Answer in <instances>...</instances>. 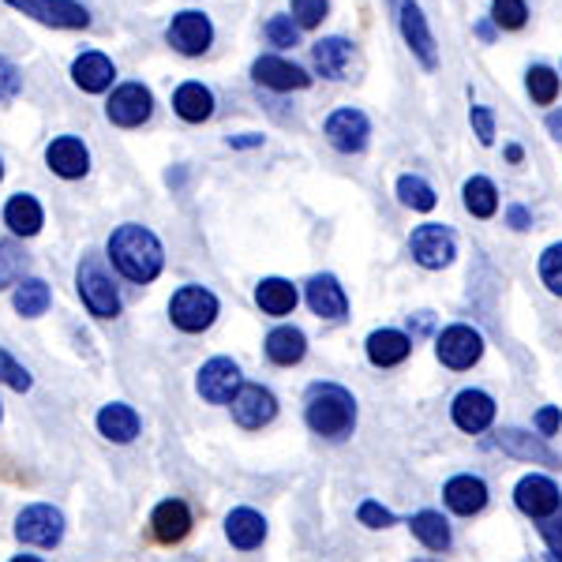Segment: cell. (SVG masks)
Returning <instances> with one entry per match:
<instances>
[{
  "label": "cell",
  "mask_w": 562,
  "mask_h": 562,
  "mask_svg": "<svg viewBox=\"0 0 562 562\" xmlns=\"http://www.w3.org/2000/svg\"><path fill=\"white\" fill-rule=\"evenodd\" d=\"M109 259H113V267L121 270L124 278L135 281V285H147L161 274V240L154 237L150 229H143V225H121V229L109 237Z\"/></svg>",
  "instance_id": "cell-1"
},
{
  "label": "cell",
  "mask_w": 562,
  "mask_h": 562,
  "mask_svg": "<svg viewBox=\"0 0 562 562\" xmlns=\"http://www.w3.org/2000/svg\"><path fill=\"white\" fill-rule=\"evenodd\" d=\"M307 428L323 439H346L357 424V402L346 386L338 383H315L307 390Z\"/></svg>",
  "instance_id": "cell-2"
},
{
  "label": "cell",
  "mask_w": 562,
  "mask_h": 562,
  "mask_svg": "<svg viewBox=\"0 0 562 562\" xmlns=\"http://www.w3.org/2000/svg\"><path fill=\"white\" fill-rule=\"evenodd\" d=\"M76 285H79V296H83L90 315L113 319V315L121 312V296H116L113 281H109L98 256H83V262H79V270H76Z\"/></svg>",
  "instance_id": "cell-3"
},
{
  "label": "cell",
  "mask_w": 562,
  "mask_h": 562,
  "mask_svg": "<svg viewBox=\"0 0 562 562\" xmlns=\"http://www.w3.org/2000/svg\"><path fill=\"white\" fill-rule=\"evenodd\" d=\"M169 315L184 334H203L217 319V296L203 285H184L169 304Z\"/></svg>",
  "instance_id": "cell-4"
},
{
  "label": "cell",
  "mask_w": 562,
  "mask_h": 562,
  "mask_svg": "<svg viewBox=\"0 0 562 562\" xmlns=\"http://www.w3.org/2000/svg\"><path fill=\"white\" fill-rule=\"evenodd\" d=\"M15 12L31 15L45 26H57V31H83L90 26V12L79 0H4Z\"/></svg>",
  "instance_id": "cell-5"
},
{
  "label": "cell",
  "mask_w": 562,
  "mask_h": 562,
  "mask_svg": "<svg viewBox=\"0 0 562 562\" xmlns=\"http://www.w3.org/2000/svg\"><path fill=\"white\" fill-rule=\"evenodd\" d=\"M15 537L23 543H34V548H57L60 537H65V514L57 506H26V510L15 518Z\"/></svg>",
  "instance_id": "cell-6"
},
{
  "label": "cell",
  "mask_w": 562,
  "mask_h": 562,
  "mask_svg": "<svg viewBox=\"0 0 562 562\" xmlns=\"http://www.w3.org/2000/svg\"><path fill=\"white\" fill-rule=\"evenodd\" d=\"M409 251H413V259L420 262V267H428V270H442V267H450L458 256V240H454V233L447 229V225H420V229L409 237Z\"/></svg>",
  "instance_id": "cell-7"
},
{
  "label": "cell",
  "mask_w": 562,
  "mask_h": 562,
  "mask_svg": "<svg viewBox=\"0 0 562 562\" xmlns=\"http://www.w3.org/2000/svg\"><path fill=\"white\" fill-rule=\"evenodd\" d=\"M105 113H109V121L121 124V128H139V124L150 121L154 98L143 83H124V87H116L113 98L105 102Z\"/></svg>",
  "instance_id": "cell-8"
},
{
  "label": "cell",
  "mask_w": 562,
  "mask_h": 562,
  "mask_svg": "<svg viewBox=\"0 0 562 562\" xmlns=\"http://www.w3.org/2000/svg\"><path fill=\"white\" fill-rule=\"evenodd\" d=\"M166 38L177 53H184V57H199V53L211 49L214 26L203 12H180V15H173V23H169Z\"/></svg>",
  "instance_id": "cell-9"
},
{
  "label": "cell",
  "mask_w": 562,
  "mask_h": 562,
  "mask_svg": "<svg viewBox=\"0 0 562 562\" xmlns=\"http://www.w3.org/2000/svg\"><path fill=\"white\" fill-rule=\"evenodd\" d=\"M240 368L225 357L206 360L203 371H199V394L206 397L211 405H229L233 397L240 394Z\"/></svg>",
  "instance_id": "cell-10"
},
{
  "label": "cell",
  "mask_w": 562,
  "mask_h": 562,
  "mask_svg": "<svg viewBox=\"0 0 562 562\" xmlns=\"http://www.w3.org/2000/svg\"><path fill=\"white\" fill-rule=\"evenodd\" d=\"M278 416V402L267 386H256V383H244L240 394L233 397V420L248 431H259L267 428L270 420Z\"/></svg>",
  "instance_id": "cell-11"
},
{
  "label": "cell",
  "mask_w": 562,
  "mask_h": 562,
  "mask_svg": "<svg viewBox=\"0 0 562 562\" xmlns=\"http://www.w3.org/2000/svg\"><path fill=\"white\" fill-rule=\"evenodd\" d=\"M368 135H371V121L360 109H338V113L326 116V139L341 154H360L368 147Z\"/></svg>",
  "instance_id": "cell-12"
},
{
  "label": "cell",
  "mask_w": 562,
  "mask_h": 562,
  "mask_svg": "<svg viewBox=\"0 0 562 562\" xmlns=\"http://www.w3.org/2000/svg\"><path fill=\"white\" fill-rule=\"evenodd\" d=\"M480 357H484V341H480V334L473 326H447V330L439 334V360L447 368L465 371V368H473Z\"/></svg>",
  "instance_id": "cell-13"
},
{
  "label": "cell",
  "mask_w": 562,
  "mask_h": 562,
  "mask_svg": "<svg viewBox=\"0 0 562 562\" xmlns=\"http://www.w3.org/2000/svg\"><path fill=\"white\" fill-rule=\"evenodd\" d=\"M514 503H518L521 514L540 518V521L562 510V495H559L555 480H548V476H525L518 484V492H514Z\"/></svg>",
  "instance_id": "cell-14"
},
{
  "label": "cell",
  "mask_w": 562,
  "mask_h": 562,
  "mask_svg": "<svg viewBox=\"0 0 562 562\" xmlns=\"http://www.w3.org/2000/svg\"><path fill=\"white\" fill-rule=\"evenodd\" d=\"M397 12H402L397 20H402V34H405V42H409V49L416 53V60L431 71L435 65H439V49H435V38L428 31V20H424L420 4H416V0H402Z\"/></svg>",
  "instance_id": "cell-15"
},
{
  "label": "cell",
  "mask_w": 562,
  "mask_h": 562,
  "mask_svg": "<svg viewBox=\"0 0 562 562\" xmlns=\"http://www.w3.org/2000/svg\"><path fill=\"white\" fill-rule=\"evenodd\" d=\"M45 161H49L53 173L65 177V180L87 177V169H90V154L76 135H60V139H53L49 147H45Z\"/></svg>",
  "instance_id": "cell-16"
},
{
  "label": "cell",
  "mask_w": 562,
  "mask_h": 562,
  "mask_svg": "<svg viewBox=\"0 0 562 562\" xmlns=\"http://www.w3.org/2000/svg\"><path fill=\"white\" fill-rule=\"evenodd\" d=\"M307 304H312V312L319 319H346L349 312V296L334 274H315L307 281Z\"/></svg>",
  "instance_id": "cell-17"
},
{
  "label": "cell",
  "mask_w": 562,
  "mask_h": 562,
  "mask_svg": "<svg viewBox=\"0 0 562 562\" xmlns=\"http://www.w3.org/2000/svg\"><path fill=\"white\" fill-rule=\"evenodd\" d=\"M251 79L270 90H304L312 83V76H307L304 68L289 65V60H281V57H259L256 65H251Z\"/></svg>",
  "instance_id": "cell-18"
},
{
  "label": "cell",
  "mask_w": 562,
  "mask_h": 562,
  "mask_svg": "<svg viewBox=\"0 0 562 562\" xmlns=\"http://www.w3.org/2000/svg\"><path fill=\"white\" fill-rule=\"evenodd\" d=\"M492 420H495V402L484 390H461L454 397V424L461 431L476 435V431L492 428Z\"/></svg>",
  "instance_id": "cell-19"
},
{
  "label": "cell",
  "mask_w": 562,
  "mask_h": 562,
  "mask_svg": "<svg viewBox=\"0 0 562 562\" xmlns=\"http://www.w3.org/2000/svg\"><path fill=\"white\" fill-rule=\"evenodd\" d=\"M150 529L161 543H180L192 532V510L180 498H166L158 510L150 514Z\"/></svg>",
  "instance_id": "cell-20"
},
{
  "label": "cell",
  "mask_w": 562,
  "mask_h": 562,
  "mask_svg": "<svg viewBox=\"0 0 562 562\" xmlns=\"http://www.w3.org/2000/svg\"><path fill=\"white\" fill-rule=\"evenodd\" d=\"M113 60L105 57V53H83V57H76V65H71V79H76L79 90H87V94H102V90L113 87Z\"/></svg>",
  "instance_id": "cell-21"
},
{
  "label": "cell",
  "mask_w": 562,
  "mask_h": 562,
  "mask_svg": "<svg viewBox=\"0 0 562 562\" xmlns=\"http://www.w3.org/2000/svg\"><path fill=\"white\" fill-rule=\"evenodd\" d=\"M495 447L503 450V454L521 458V461H540V465H551V469L559 465V458L551 454V450L543 447L540 439H532L529 431H518V428H503V431H495Z\"/></svg>",
  "instance_id": "cell-22"
},
{
  "label": "cell",
  "mask_w": 562,
  "mask_h": 562,
  "mask_svg": "<svg viewBox=\"0 0 562 562\" xmlns=\"http://www.w3.org/2000/svg\"><path fill=\"white\" fill-rule=\"evenodd\" d=\"M442 495H447L450 510L461 514V518H473V514H480L487 506V484L476 476H454Z\"/></svg>",
  "instance_id": "cell-23"
},
{
  "label": "cell",
  "mask_w": 562,
  "mask_h": 562,
  "mask_svg": "<svg viewBox=\"0 0 562 562\" xmlns=\"http://www.w3.org/2000/svg\"><path fill=\"white\" fill-rule=\"evenodd\" d=\"M225 537L233 540V548L251 551V548H259V543L267 540V521H262V514L240 506V510H233L229 518H225Z\"/></svg>",
  "instance_id": "cell-24"
},
{
  "label": "cell",
  "mask_w": 562,
  "mask_h": 562,
  "mask_svg": "<svg viewBox=\"0 0 562 562\" xmlns=\"http://www.w3.org/2000/svg\"><path fill=\"white\" fill-rule=\"evenodd\" d=\"M4 225L15 233V237H38L42 225H45V214L38 206L34 195H12L4 206Z\"/></svg>",
  "instance_id": "cell-25"
},
{
  "label": "cell",
  "mask_w": 562,
  "mask_h": 562,
  "mask_svg": "<svg viewBox=\"0 0 562 562\" xmlns=\"http://www.w3.org/2000/svg\"><path fill=\"white\" fill-rule=\"evenodd\" d=\"M304 352H307V338H304L301 330H296V326H278V330L267 334L270 364L293 368V364H301V360H304Z\"/></svg>",
  "instance_id": "cell-26"
},
{
  "label": "cell",
  "mask_w": 562,
  "mask_h": 562,
  "mask_svg": "<svg viewBox=\"0 0 562 562\" xmlns=\"http://www.w3.org/2000/svg\"><path fill=\"white\" fill-rule=\"evenodd\" d=\"M139 428H143V420H139V413H135L132 405L113 402V405H105V409L98 413V431H102L109 442H132L135 435H139Z\"/></svg>",
  "instance_id": "cell-27"
},
{
  "label": "cell",
  "mask_w": 562,
  "mask_h": 562,
  "mask_svg": "<svg viewBox=\"0 0 562 562\" xmlns=\"http://www.w3.org/2000/svg\"><path fill=\"white\" fill-rule=\"evenodd\" d=\"M413 352V341L402 330H375L368 338V360L375 368H394Z\"/></svg>",
  "instance_id": "cell-28"
},
{
  "label": "cell",
  "mask_w": 562,
  "mask_h": 562,
  "mask_svg": "<svg viewBox=\"0 0 562 562\" xmlns=\"http://www.w3.org/2000/svg\"><path fill=\"white\" fill-rule=\"evenodd\" d=\"M173 109H177L180 121L203 124V121H211V113H214V94L203 83H184V87H177Z\"/></svg>",
  "instance_id": "cell-29"
},
{
  "label": "cell",
  "mask_w": 562,
  "mask_h": 562,
  "mask_svg": "<svg viewBox=\"0 0 562 562\" xmlns=\"http://www.w3.org/2000/svg\"><path fill=\"white\" fill-rule=\"evenodd\" d=\"M312 60H315V68H319V76L341 79L352 60V45L346 38H323L312 45Z\"/></svg>",
  "instance_id": "cell-30"
},
{
  "label": "cell",
  "mask_w": 562,
  "mask_h": 562,
  "mask_svg": "<svg viewBox=\"0 0 562 562\" xmlns=\"http://www.w3.org/2000/svg\"><path fill=\"white\" fill-rule=\"evenodd\" d=\"M256 301H259V307L267 315H289L296 307V285L293 281H285V278H267L262 285L256 289Z\"/></svg>",
  "instance_id": "cell-31"
},
{
  "label": "cell",
  "mask_w": 562,
  "mask_h": 562,
  "mask_svg": "<svg viewBox=\"0 0 562 562\" xmlns=\"http://www.w3.org/2000/svg\"><path fill=\"white\" fill-rule=\"evenodd\" d=\"M409 525H413V537L420 540L428 551H447L450 548V525H447V518H442V514L420 510Z\"/></svg>",
  "instance_id": "cell-32"
},
{
  "label": "cell",
  "mask_w": 562,
  "mask_h": 562,
  "mask_svg": "<svg viewBox=\"0 0 562 562\" xmlns=\"http://www.w3.org/2000/svg\"><path fill=\"white\" fill-rule=\"evenodd\" d=\"M49 285H45L42 278H26L20 289H15V312L23 315V319H38V315L49 312Z\"/></svg>",
  "instance_id": "cell-33"
},
{
  "label": "cell",
  "mask_w": 562,
  "mask_h": 562,
  "mask_svg": "<svg viewBox=\"0 0 562 562\" xmlns=\"http://www.w3.org/2000/svg\"><path fill=\"white\" fill-rule=\"evenodd\" d=\"M465 206L473 217H495L498 211V192L487 177H473L465 180Z\"/></svg>",
  "instance_id": "cell-34"
},
{
  "label": "cell",
  "mask_w": 562,
  "mask_h": 562,
  "mask_svg": "<svg viewBox=\"0 0 562 562\" xmlns=\"http://www.w3.org/2000/svg\"><path fill=\"white\" fill-rule=\"evenodd\" d=\"M397 199H402L405 206H413V211H435V188L428 184L424 177H413V173H405L402 180H397Z\"/></svg>",
  "instance_id": "cell-35"
},
{
  "label": "cell",
  "mask_w": 562,
  "mask_h": 562,
  "mask_svg": "<svg viewBox=\"0 0 562 562\" xmlns=\"http://www.w3.org/2000/svg\"><path fill=\"white\" fill-rule=\"evenodd\" d=\"M23 267H26V251L20 248V244H15V240L0 244V289L15 285L20 274H23Z\"/></svg>",
  "instance_id": "cell-36"
},
{
  "label": "cell",
  "mask_w": 562,
  "mask_h": 562,
  "mask_svg": "<svg viewBox=\"0 0 562 562\" xmlns=\"http://www.w3.org/2000/svg\"><path fill=\"white\" fill-rule=\"evenodd\" d=\"M492 20L503 31H521L529 20V8H525V0H492Z\"/></svg>",
  "instance_id": "cell-37"
},
{
  "label": "cell",
  "mask_w": 562,
  "mask_h": 562,
  "mask_svg": "<svg viewBox=\"0 0 562 562\" xmlns=\"http://www.w3.org/2000/svg\"><path fill=\"white\" fill-rule=\"evenodd\" d=\"M529 94H532V102L537 105H551L559 98V76L551 68H532L529 71Z\"/></svg>",
  "instance_id": "cell-38"
},
{
  "label": "cell",
  "mask_w": 562,
  "mask_h": 562,
  "mask_svg": "<svg viewBox=\"0 0 562 562\" xmlns=\"http://www.w3.org/2000/svg\"><path fill=\"white\" fill-rule=\"evenodd\" d=\"M540 278L555 296H562V244H551L540 256Z\"/></svg>",
  "instance_id": "cell-39"
},
{
  "label": "cell",
  "mask_w": 562,
  "mask_h": 562,
  "mask_svg": "<svg viewBox=\"0 0 562 562\" xmlns=\"http://www.w3.org/2000/svg\"><path fill=\"white\" fill-rule=\"evenodd\" d=\"M0 383L12 386V390H20V394H23V390H31L34 379H31V371H26L20 360L12 357V352L0 349Z\"/></svg>",
  "instance_id": "cell-40"
},
{
  "label": "cell",
  "mask_w": 562,
  "mask_h": 562,
  "mask_svg": "<svg viewBox=\"0 0 562 562\" xmlns=\"http://www.w3.org/2000/svg\"><path fill=\"white\" fill-rule=\"evenodd\" d=\"M296 31H301V26L293 23V15H274V20H267V38L270 45H278V49H293Z\"/></svg>",
  "instance_id": "cell-41"
},
{
  "label": "cell",
  "mask_w": 562,
  "mask_h": 562,
  "mask_svg": "<svg viewBox=\"0 0 562 562\" xmlns=\"http://www.w3.org/2000/svg\"><path fill=\"white\" fill-rule=\"evenodd\" d=\"M326 20V0H293V23L312 31Z\"/></svg>",
  "instance_id": "cell-42"
},
{
  "label": "cell",
  "mask_w": 562,
  "mask_h": 562,
  "mask_svg": "<svg viewBox=\"0 0 562 562\" xmlns=\"http://www.w3.org/2000/svg\"><path fill=\"white\" fill-rule=\"evenodd\" d=\"M20 90H23V71L8 57H0V102H12Z\"/></svg>",
  "instance_id": "cell-43"
},
{
  "label": "cell",
  "mask_w": 562,
  "mask_h": 562,
  "mask_svg": "<svg viewBox=\"0 0 562 562\" xmlns=\"http://www.w3.org/2000/svg\"><path fill=\"white\" fill-rule=\"evenodd\" d=\"M469 121H473V128H476V139L484 143V147H492V143H495V116H492V109L473 105Z\"/></svg>",
  "instance_id": "cell-44"
},
{
  "label": "cell",
  "mask_w": 562,
  "mask_h": 562,
  "mask_svg": "<svg viewBox=\"0 0 562 562\" xmlns=\"http://www.w3.org/2000/svg\"><path fill=\"white\" fill-rule=\"evenodd\" d=\"M540 537H543V543L551 548V559H559V562H562V510H559V514H551V518H543Z\"/></svg>",
  "instance_id": "cell-45"
},
{
  "label": "cell",
  "mask_w": 562,
  "mask_h": 562,
  "mask_svg": "<svg viewBox=\"0 0 562 562\" xmlns=\"http://www.w3.org/2000/svg\"><path fill=\"white\" fill-rule=\"evenodd\" d=\"M360 521L368 525V529H386V525H394V514L386 510V506H379V503H368L360 506Z\"/></svg>",
  "instance_id": "cell-46"
},
{
  "label": "cell",
  "mask_w": 562,
  "mask_h": 562,
  "mask_svg": "<svg viewBox=\"0 0 562 562\" xmlns=\"http://www.w3.org/2000/svg\"><path fill=\"white\" fill-rule=\"evenodd\" d=\"M559 424H562V413H559V409H540V413H537V428H540V435H555V431H559Z\"/></svg>",
  "instance_id": "cell-47"
},
{
  "label": "cell",
  "mask_w": 562,
  "mask_h": 562,
  "mask_svg": "<svg viewBox=\"0 0 562 562\" xmlns=\"http://www.w3.org/2000/svg\"><path fill=\"white\" fill-rule=\"evenodd\" d=\"M506 222H510V229H529L532 225V217H529V211H525V206H510V211H506Z\"/></svg>",
  "instance_id": "cell-48"
},
{
  "label": "cell",
  "mask_w": 562,
  "mask_h": 562,
  "mask_svg": "<svg viewBox=\"0 0 562 562\" xmlns=\"http://www.w3.org/2000/svg\"><path fill=\"white\" fill-rule=\"evenodd\" d=\"M259 143H262V135L248 132V135H233V139H229V147H237V150H248V147H259Z\"/></svg>",
  "instance_id": "cell-49"
},
{
  "label": "cell",
  "mask_w": 562,
  "mask_h": 562,
  "mask_svg": "<svg viewBox=\"0 0 562 562\" xmlns=\"http://www.w3.org/2000/svg\"><path fill=\"white\" fill-rule=\"evenodd\" d=\"M548 132L555 135V139H562V113H551L548 116Z\"/></svg>",
  "instance_id": "cell-50"
},
{
  "label": "cell",
  "mask_w": 562,
  "mask_h": 562,
  "mask_svg": "<svg viewBox=\"0 0 562 562\" xmlns=\"http://www.w3.org/2000/svg\"><path fill=\"white\" fill-rule=\"evenodd\" d=\"M476 34H480V38H484V42H492V38H495L492 23H480V26H476Z\"/></svg>",
  "instance_id": "cell-51"
},
{
  "label": "cell",
  "mask_w": 562,
  "mask_h": 562,
  "mask_svg": "<svg viewBox=\"0 0 562 562\" xmlns=\"http://www.w3.org/2000/svg\"><path fill=\"white\" fill-rule=\"evenodd\" d=\"M506 158H510V161H521V147H506Z\"/></svg>",
  "instance_id": "cell-52"
},
{
  "label": "cell",
  "mask_w": 562,
  "mask_h": 562,
  "mask_svg": "<svg viewBox=\"0 0 562 562\" xmlns=\"http://www.w3.org/2000/svg\"><path fill=\"white\" fill-rule=\"evenodd\" d=\"M12 562H42V559H34V555H20V559H12Z\"/></svg>",
  "instance_id": "cell-53"
},
{
  "label": "cell",
  "mask_w": 562,
  "mask_h": 562,
  "mask_svg": "<svg viewBox=\"0 0 562 562\" xmlns=\"http://www.w3.org/2000/svg\"><path fill=\"white\" fill-rule=\"evenodd\" d=\"M0 177H4V166H0Z\"/></svg>",
  "instance_id": "cell-54"
},
{
  "label": "cell",
  "mask_w": 562,
  "mask_h": 562,
  "mask_svg": "<svg viewBox=\"0 0 562 562\" xmlns=\"http://www.w3.org/2000/svg\"><path fill=\"white\" fill-rule=\"evenodd\" d=\"M551 562H559V559H551Z\"/></svg>",
  "instance_id": "cell-55"
}]
</instances>
